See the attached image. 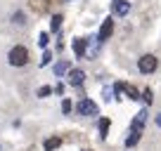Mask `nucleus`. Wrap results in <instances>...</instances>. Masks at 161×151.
Segmentation results:
<instances>
[{
  "label": "nucleus",
  "mask_w": 161,
  "mask_h": 151,
  "mask_svg": "<svg viewBox=\"0 0 161 151\" xmlns=\"http://www.w3.org/2000/svg\"><path fill=\"white\" fill-rule=\"evenodd\" d=\"M7 61L12 66H26L29 64V50L24 45H14L10 50V55H7Z\"/></svg>",
  "instance_id": "f257e3e1"
},
{
  "label": "nucleus",
  "mask_w": 161,
  "mask_h": 151,
  "mask_svg": "<svg viewBox=\"0 0 161 151\" xmlns=\"http://www.w3.org/2000/svg\"><path fill=\"white\" fill-rule=\"evenodd\" d=\"M156 66H159V59H156L154 55H142L140 59H137V71L140 73H154L156 71Z\"/></svg>",
  "instance_id": "f03ea898"
},
{
  "label": "nucleus",
  "mask_w": 161,
  "mask_h": 151,
  "mask_svg": "<svg viewBox=\"0 0 161 151\" xmlns=\"http://www.w3.org/2000/svg\"><path fill=\"white\" fill-rule=\"evenodd\" d=\"M76 111H78L80 116H97V104L92 99H80L78 102V106H76Z\"/></svg>",
  "instance_id": "7ed1b4c3"
},
{
  "label": "nucleus",
  "mask_w": 161,
  "mask_h": 151,
  "mask_svg": "<svg viewBox=\"0 0 161 151\" xmlns=\"http://www.w3.org/2000/svg\"><path fill=\"white\" fill-rule=\"evenodd\" d=\"M114 33V19L111 17H107L104 21H102V26H100V33H97V43H104V40H109V35Z\"/></svg>",
  "instance_id": "20e7f679"
},
{
  "label": "nucleus",
  "mask_w": 161,
  "mask_h": 151,
  "mask_svg": "<svg viewBox=\"0 0 161 151\" xmlns=\"http://www.w3.org/2000/svg\"><path fill=\"white\" fill-rule=\"evenodd\" d=\"M66 81H69L71 87H80L83 85V81H86V73L80 69H69V76H66Z\"/></svg>",
  "instance_id": "39448f33"
},
{
  "label": "nucleus",
  "mask_w": 161,
  "mask_h": 151,
  "mask_svg": "<svg viewBox=\"0 0 161 151\" xmlns=\"http://www.w3.org/2000/svg\"><path fill=\"white\" fill-rule=\"evenodd\" d=\"M147 116H149V113H147V109H142L140 113H137V116L133 118L130 130H140V132H142V128H145V123H147Z\"/></svg>",
  "instance_id": "423d86ee"
},
{
  "label": "nucleus",
  "mask_w": 161,
  "mask_h": 151,
  "mask_svg": "<svg viewBox=\"0 0 161 151\" xmlns=\"http://www.w3.org/2000/svg\"><path fill=\"white\" fill-rule=\"evenodd\" d=\"M128 12H130V3H128V0H116V3H114V14L126 17Z\"/></svg>",
  "instance_id": "0eeeda50"
},
{
  "label": "nucleus",
  "mask_w": 161,
  "mask_h": 151,
  "mask_svg": "<svg viewBox=\"0 0 161 151\" xmlns=\"http://www.w3.org/2000/svg\"><path fill=\"white\" fill-rule=\"evenodd\" d=\"M86 50H88V40H86V38H76V40H74L76 57H83V55H86Z\"/></svg>",
  "instance_id": "6e6552de"
},
{
  "label": "nucleus",
  "mask_w": 161,
  "mask_h": 151,
  "mask_svg": "<svg viewBox=\"0 0 161 151\" xmlns=\"http://www.w3.org/2000/svg\"><path fill=\"white\" fill-rule=\"evenodd\" d=\"M140 137H142L140 130H130V132H128V137H126V146H128V149H130V146H135L137 142H140Z\"/></svg>",
  "instance_id": "1a4fd4ad"
},
{
  "label": "nucleus",
  "mask_w": 161,
  "mask_h": 151,
  "mask_svg": "<svg viewBox=\"0 0 161 151\" xmlns=\"http://www.w3.org/2000/svg\"><path fill=\"white\" fill-rule=\"evenodd\" d=\"M57 146H62V139H59V137H50V139L43 142V149H45V151H55Z\"/></svg>",
  "instance_id": "9d476101"
},
{
  "label": "nucleus",
  "mask_w": 161,
  "mask_h": 151,
  "mask_svg": "<svg viewBox=\"0 0 161 151\" xmlns=\"http://www.w3.org/2000/svg\"><path fill=\"white\" fill-rule=\"evenodd\" d=\"M97 130H100V139H107V132H109V118H100Z\"/></svg>",
  "instance_id": "9b49d317"
},
{
  "label": "nucleus",
  "mask_w": 161,
  "mask_h": 151,
  "mask_svg": "<svg viewBox=\"0 0 161 151\" xmlns=\"http://www.w3.org/2000/svg\"><path fill=\"white\" fill-rule=\"evenodd\" d=\"M123 92L128 95V99H140V92H137L133 85H126V83H123Z\"/></svg>",
  "instance_id": "f8f14e48"
},
{
  "label": "nucleus",
  "mask_w": 161,
  "mask_h": 151,
  "mask_svg": "<svg viewBox=\"0 0 161 151\" xmlns=\"http://www.w3.org/2000/svg\"><path fill=\"white\" fill-rule=\"evenodd\" d=\"M55 76H64L66 71H69V61H59V64H55Z\"/></svg>",
  "instance_id": "ddd939ff"
},
{
  "label": "nucleus",
  "mask_w": 161,
  "mask_h": 151,
  "mask_svg": "<svg viewBox=\"0 0 161 151\" xmlns=\"http://www.w3.org/2000/svg\"><path fill=\"white\" fill-rule=\"evenodd\" d=\"M59 26H62V14H55V17H52V21H50V31H52V33H57Z\"/></svg>",
  "instance_id": "4468645a"
},
{
  "label": "nucleus",
  "mask_w": 161,
  "mask_h": 151,
  "mask_svg": "<svg viewBox=\"0 0 161 151\" xmlns=\"http://www.w3.org/2000/svg\"><path fill=\"white\" fill-rule=\"evenodd\" d=\"M36 95H38L40 99H43V97H50V95H52V87H50V85H43L38 92H36Z\"/></svg>",
  "instance_id": "2eb2a0df"
},
{
  "label": "nucleus",
  "mask_w": 161,
  "mask_h": 151,
  "mask_svg": "<svg viewBox=\"0 0 161 151\" xmlns=\"http://www.w3.org/2000/svg\"><path fill=\"white\" fill-rule=\"evenodd\" d=\"M24 19H26V17H24V12H14V17H12V21H14L17 26H21V24H24Z\"/></svg>",
  "instance_id": "dca6fc26"
},
{
  "label": "nucleus",
  "mask_w": 161,
  "mask_h": 151,
  "mask_svg": "<svg viewBox=\"0 0 161 151\" xmlns=\"http://www.w3.org/2000/svg\"><path fill=\"white\" fill-rule=\"evenodd\" d=\"M140 99H145V104H152V99H154V97H152V90L149 87H147V90H142V97Z\"/></svg>",
  "instance_id": "f3484780"
},
{
  "label": "nucleus",
  "mask_w": 161,
  "mask_h": 151,
  "mask_svg": "<svg viewBox=\"0 0 161 151\" xmlns=\"http://www.w3.org/2000/svg\"><path fill=\"white\" fill-rule=\"evenodd\" d=\"M62 111H64V113H71V111H74V104H71V99H64V102H62Z\"/></svg>",
  "instance_id": "a211bd4d"
},
{
  "label": "nucleus",
  "mask_w": 161,
  "mask_h": 151,
  "mask_svg": "<svg viewBox=\"0 0 161 151\" xmlns=\"http://www.w3.org/2000/svg\"><path fill=\"white\" fill-rule=\"evenodd\" d=\"M47 43H50V35H47V33H40L38 45H40V47H47Z\"/></svg>",
  "instance_id": "6ab92c4d"
},
{
  "label": "nucleus",
  "mask_w": 161,
  "mask_h": 151,
  "mask_svg": "<svg viewBox=\"0 0 161 151\" xmlns=\"http://www.w3.org/2000/svg\"><path fill=\"white\" fill-rule=\"evenodd\" d=\"M50 59H52V55H50V52H45L43 59H40V66H47V64H50Z\"/></svg>",
  "instance_id": "aec40b11"
},
{
  "label": "nucleus",
  "mask_w": 161,
  "mask_h": 151,
  "mask_svg": "<svg viewBox=\"0 0 161 151\" xmlns=\"http://www.w3.org/2000/svg\"><path fill=\"white\" fill-rule=\"evenodd\" d=\"M156 128H161V113L156 116Z\"/></svg>",
  "instance_id": "412c9836"
},
{
  "label": "nucleus",
  "mask_w": 161,
  "mask_h": 151,
  "mask_svg": "<svg viewBox=\"0 0 161 151\" xmlns=\"http://www.w3.org/2000/svg\"><path fill=\"white\" fill-rule=\"evenodd\" d=\"M114 3H116V0H114Z\"/></svg>",
  "instance_id": "4be33fe9"
}]
</instances>
